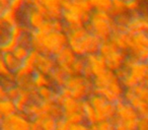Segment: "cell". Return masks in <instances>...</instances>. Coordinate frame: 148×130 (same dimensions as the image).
I'll use <instances>...</instances> for the list:
<instances>
[{
	"label": "cell",
	"mask_w": 148,
	"mask_h": 130,
	"mask_svg": "<svg viewBox=\"0 0 148 130\" xmlns=\"http://www.w3.org/2000/svg\"><path fill=\"white\" fill-rule=\"evenodd\" d=\"M95 11L111 13L115 5V0H88Z\"/></svg>",
	"instance_id": "cell-7"
},
{
	"label": "cell",
	"mask_w": 148,
	"mask_h": 130,
	"mask_svg": "<svg viewBox=\"0 0 148 130\" xmlns=\"http://www.w3.org/2000/svg\"><path fill=\"white\" fill-rule=\"evenodd\" d=\"M68 46L66 30L33 32L32 48L35 51L56 57Z\"/></svg>",
	"instance_id": "cell-2"
},
{
	"label": "cell",
	"mask_w": 148,
	"mask_h": 130,
	"mask_svg": "<svg viewBox=\"0 0 148 130\" xmlns=\"http://www.w3.org/2000/svg\"><path fill=\"white\" fill-rule=\"evenodd\" d=\"M86 28L101 42L111 40L116 32V25L112 15L110 13L95 10L91 13Z\"/></svg>",
	"instance_id": "cell-3"
},
{
	"label": "cell",
	"mask_w": 148,
	"mask_h": 130,
	"mask_svg": "<svg viewBox=\"0 0 148 130\" xmlns=\"http://www.w3.org/2000/svg\"><path fill=\"white\" fill-rule=\"evenodd\" d=\"M99 54L107 64L108 68L115 72L121 70L128 60L126 54L112 40L101 43Z\"/></svg>",
	"instance_id": "cell-5"
},
{
	"label": "cell",
	"mask_w": 148,
	"mask_h": 130,
	"mask_svg": "<svg viewBox=\"0 0 148 130\" xmlns=\"http://www.w3.org/2000/svg\"><path fill=\"white\" fill-rule=\"evenodd\" d=\"M90 83V80L86 75H73V76L67 77L63 87L67 91L68 97L80 99L89 93Z\"/></svg>",
	"instance_id": "cell-6"
},
{
	"label": "cell",
	"mask_w": 148,
	"mask_h": 130,
	"mask_svg": "<svg viewBox=\"0 0 148 130\" xmlns=\"http://www.w3.org/2000/svg\"><path fill=\"white\" fill-rule=\"evenodd\" d=\"M68 38V47L80 57L99 54L103 42L87 30L86 27L65 28Z\"/></svg>",
	"instance_id": "cell-1"
},
{
	"label": "cell",
	"mask_w": 148,
	"mask_h": 130,
	"mask_svg": "<svg viewBox=\"0 0 148 130\" xmlns=\"http://www.w3.org/2000/svg\"><path fill=\"white\" fill-rule=\"evenodd\" d=\"M57 67L68 77L84 74L85 58L80 57L70 47H66L55 57Z\"/></svg>",
	"instance_id": "cell-4"
}]
</instances>
